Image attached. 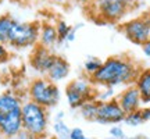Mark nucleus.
<instances>
[{
	"label": "nucleus",
	"instance_id": "1",
	"mask_svg": "<svg viewBox=\"0 0 150 139\" xmlns=\"http://www.w3.org/2000/svg\"><path fill=\"white\" fill-rule=\"evenodd\" d=\"M139 74V68L131 59L114 56L103 61L102 67L91 77L93 85L104 88H115L135 82Z\"/></svg>",
	"mask_w": 150,
	"mask_h": 139
},
{
	"label": "nucleus",
	"instance_id": "2",
	"mask_svg": "<svg viewBox=\"0 0 150 139\" xmlns=\"http://www.w3.org/2000/svg\"><path fill=\"white\" fill-rule=\"evenodd\" d=\"M22 103L13 92L0 95V132L7 138H14L22 129Z\"/></svg>",
	"mask_w": 150,
	"mask_h": 139
},
{
	"label": "nucleus",
	"instance_id": "3",
	"mask_svg": "<svg viewBox=\"0 0 150 139\" xmlns=\"http://www.w3.org/2000/svg\"><path fill=\"white\" fill-rule=\"evenodd\" d=\"M22 129L33 134L35 136H42L47 128V110L46 107L28 100L22 103Z\"/></svg>",
	"mask_w": 150,
	"mask_h": 139
},
{
	"label": "nucleus",
	"instance_id": "4",
	"mask_svg": "<svg viewBox=\"0 0 150 139\" xmlns=\"http://www.w3.org/2000/svg\"><path fill=\"white\" fill-rule=\"evenodd\" d=\"M31 100L43 107L56 106L60 100V91L57 85L47 78H36L31 82L28 89Z\"/></svg>",
	"mask_w": 150,
	"mask_h": 139
},
{
	"label": "nucleus",
	"instance_id": "5",
	"mask_svg": "<svg viewBox=\"0 0 150 139\" xmlns=\"http://www.w3.org/2000/svg\"><path fill=\"white\" fill-rule=\"evenodd\" d=\"M40 27L35 22H18L16 21L11 29L7 45L14 49H25L35 46L39 40Z\"/></svg>",
	"mask_w": 150,
	"mask_h": 139
},
{
	"label": "nucleus",
	"instance_id": "6",
	"mask_svg": "<svg viewBox=\"0 0 150 139\" xmlns=\"http://www.w3.org/2000/svg\"><path fill=\"white\" fill-rule=\"evenodd\" d=\"M134 0H95L97 16L106 22H117L129 11Z\"/></svg>",
	"mask_w": 150,
	"mask_h": 139
},
{
	"label": "nucleus",
	"instance_id": "7",
	"mask_svg": "<svg viewBox=\"0 0 150 139\" xmlns=\"http://www.w3.org/2000/svg\"><path fill=\"white\" fill-rule=\"evenodd\" d=\"M122 32L135 45H143L150 40V14L136 17L122 25Z\"/></svg>",
	"mask_w": 150,
	"mask_h": 139
},
{
	"label": "nucleus",
	"instance_id": "8",
	"mask_svg": "<svg viewBox=\"0 0 150 139\" xmlns=\"http://www.w3.org/2000/svg\"><path fill=\"white\" fill-rule=\"evenodd\" d=\"M125 113L118 104L117 100H107V102H99L97 104L96 121L103 124H115L124 121Z\"/></svg>",
	"mask_w": 150,
	"mask_h": 139
},
{
	"label": "nucleus",
	"instance_id": "9",
	"mask_svg": "<svg viewBox=\"0 0 150 139\" xmlns=\"http://www.w3.org/2000/svg\"><path fill=\"white\" fill-rule=\"evenodd\" d=\"M54 57H56V56L50 52V49L39 45L38 48L33 49L32 54H31V57H29V64L32 65V68L36 70L38 72L46 74L47 70L50 68L52 63H53Z\"/></svg>",
	"mask_w": 150,
	"mask_h": 139
},
{
	"label": "nucleus",
	"instance_id": "10",
	"mask_svg": "<svg viewBox=\"0 0 150 139\" xmlns=\"http://www.w3.org/2000/svg\"><path fill=\"white\" fill-rule=\"evenodd\" d=\"M117 102L121 106V109L124 110V113L129 114V113L139 110L140 103H142V97H140L138 88L134 85L127 88L124 92H121L120 96L117 97Z\"/></svg>",
	"mask_w": 150,
	"mask_h": 139
},
{
	"label": "nucleus",
	"instance_id": "11",
	"mask_svg": "<svg viewBox=\"0 0 150 139\" xmlns=\"http://www.w3.org/2000/svg\"><path fill=\"white\" fill-rule=\"evenodd\" d=\"M46 75H47V79L54 82V84L65 79L70 75V64H68V61L63 59V57L56 56L52 65H50V68L47 70Z\"/></svg>",
	"mask_w": 150,
	"mask_h": 139
},
{
	"label": "nucleus",
	"instance_id": "12",
	"mask_svg": "<svg viewBox=\"0 0 150 139\" xmlns=\"http://www.w3.org/2000/svg\"><path fill=\"white\" fill-rule=\"evenodd\" d=\"M135 86L138 88V91L142 97V103L150 102V68L139 71V74L135 79Z\"/></svg>",
	"mask_w": 150,
	"mask_h": 139
},
{
	"label": "nucleus",
	"instance_id": "13",
	"mask_svg": "<svg viewBox=\"0 0 150 139\" xmlns=\"http://www.w3.org/2000/svg\"><path fill=\"white\" fill-rule=\"evenodd\" d=\"M39 42L42 46L47 49H52L59 42V36H57V31L54 25L50 24H43L40 29H39Z\"/></svg>",
	"mask_w": 150,
	"mask_h": 139
},
{
	"label": "nucleus",
	"instance_id": "14",
	"mask_svg": "<svg viewBox=\"0 0 150 139\" xmlns=\"http://www.w3.org/2000/svg\"><path fill=\"white\" fill-rule=\"evenodd\" d=\"M68 86H71L72 89L81 93L82 96L85 97L86 100H92L95 96V89H93V84H92L91 78H78V79L71 81Z\"/></svg>",
	"mask_w": 150,
	"mask_h": 139
},
{
	"label": "nucleus",
	"instance_id": "15",
	"mask_svg": "<svg viewBox=\"0 0 150 139\" xmlns=\"http://www.w3.org/2000/svg\"><path fill=\"white\" fill-rule=\"evenodd\" d=\"M16 24V20L11 18L10 16H0V42L7 45L8 42V36H10V32L13 27Z\"/></svg>",
	"mask_w": 150,
	"mask_h": 139
},
{
	"label": "nucleus",
	"instance_id": "16",
	"mask_svg": "<svg viewBox=\"0 0 150 139\" xmlns=\"http://www.w3.org/2000/svg\"><path fill=\"white\" fill-rule=\"evenodd\" d=\"M65 96H67V100H68L71 107H81L85 102H88L81 93H78V92L75 91V89H72L71 86H67Z\"/></svg>",
	"mask_w": 150,
	"mask_h": 139
},
{
	"label": "nucleus",
	"instance_id": "17",
	"mask_svg": "<svg viewBox=\"0 0 150 139\" xmlns=\"http://www.w3.org/2000/svg\"><path fill=\"white\" fill-rule=\"evenodd\" d=\"M97 102L93 100H88L85 102L82 106L79 107L81 113H82V117L86 120H96V114H97Z\"/></svg>",
	"mask_w": 150,
	"mask_h": 139
},
{
	"label": "nucleus",
	"instance_id": "18",
	"mask_svg": "<svg viewBox=\"0 0 150 139\" xmlns=\"http://www.w3.org/2000/svg\"><path fill=\"white\" fill-rule=\"evenodd\" d=\"M103 61L100 59H97V57H89V59L85 61V64H83V68H85V72L86 75L91 78L92 75L96 72L97 70L102 67Z\"/></svg>",
	"mask_w": 150,
	"mask_h": 139
},
{
	"label": "nucleus",
	"instance_id": "19",
	"mask_svg": "<svg viewBox=\"0 0 150 139\" xmlns=\"http://www.w3.org/2000/svg\"><path fill=\"white\" fill-rule=\"evenodd\" d=\"M124 121L131 125V127H138L143 123V118H142V114H140V110H136V111H132L129 114H125V118Z\"/></svg>",
	"mask_w": 150,
	"mask_h": 139
},
{
	"label": "nucleus",
	"instance_id": "20",
	"mask_svg": "<svg viewBox=\"0 0 150 139\" xmlns=\"http://www.w3.org/2000/svg\"><path fill=\"white\" fill-rule=\"evenodd\" d=\"M56 31H57V36H59V42H64L67 40V36L70 35V32L72 31V28L64 21H60L56 27Z\"/></svg>",
	"mask_w": 150,
	"mask_h": 139
},
{
	"label": "nucleus",
	"instance_id": "21",
	"mask_svg": "<svg viewBox=\"0 0 150 139\" xmlns=\"http://www.w3.org/2000/svg\"><path fill=\"white\" fill-rule=\"evenodd\" d=\"M54 131H56V134L59 135L60 139H70V129L67 128V125H65L64 123H61V121H59V123L54 124Z\"/></svg>",
	"mask_w": 150,
	"mask_h": 139
},
{
	"label": "nucleus",
	"instance_id": "22",
	"mask_svg": "<svg viewBox=\"0 0 150 139\" xmlns=\"http://www.w3.org/2000/svg\"><path fill=\"white\" fill-rule=\"evenodd\" d=\"M8 57H10V52H8L7 46L0 42V63H6L8 60Z\"/></svg>",
	"mask_w": 150,
	"mask_h": 139
},
{
	"label": "nucleus",
	"instance_id": "23",
	"mask_svg": "<svg viewBox=\"0 0 150 139\" xmlns=\"http://www.w3.org/2000/svg\"><path fill=\"white\" fill-rule=\"evenodd\" d=\"M70 139H86V136L81 128H74L70 132Z\"/></svg>",
	"mask_w": 150,
	"mask_h": 139
},
{
	"label": "nucleus",
	"instance_id": "24",
	"mask_svg": "<svg viewBox=\"0 0 150 139\" xmlns=\"http://www.w3.org/2000/svg\"><path fill=\"white\" fill-rule=\"evenodd\" d=\"M16 138L17 139H38V136H35L33 134L28 132V131H25V129H21V131L16 135Z\"/></svg>",
	"mask_w": 150,
	"mask_h": 139
},
{
	"label": "nucleus",
	"instance_id": "25",
	"mask_svg": "<svg viewBox=\"0 0 150 139\" xmlns=\"http://www.w3.org/2000/svg\"><path fill=\"white\" fill-rule=\"evenodd\" d=\"M110 134H111L112 136L118 138V139H124V132H122V129L118 128V127H114V128H111Z\"/></svg>",
	"mask_w": 150,
	"mask_h": 139
},
{
	"label": "nucleus",
	"instance_id": "26",
	"mask_svg": "<svg viewBox=\"0 0 150 139\" xmlns=\"http://www.w3.org/2000/svg\"><path fill=\"white\" fill-rule=\"evenodd\" d=\"M142 50H143V54H145L146 57H149L150 59V40L142 45Z\"/></svg>",
	"mask_w": 150,
	"mask_h": 139
},
{
	"label": "nucleus",
	"instance_id": "27",
	"mask_svg": "<svg viewBox=\"0 0 150 139\" xmlns=\"http://www.w3.org/2000/svg\"><path fill=\"white\" fill-rule=\"evenodd\" d=\"M140 114H142L143 121H149V120H150V107H147V109H143V110H140Z\"/></svg>",
	"mask_w": 150,
	"mask_h": 139
}]
</instances>
